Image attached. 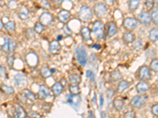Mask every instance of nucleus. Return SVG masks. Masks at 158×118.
I'll return each instance as SVG.
<instances>
[{
	"mask_svg": "<svg viewBox=\"0 0 158 118\" xmlns=\"http://www.w3.org/2000/svg\"><path fill=\"white\" fill-rule=\"evenodd\" d=\"M63 88L64 87L61 82H56L51 87V91L55 96H59L63 91Z\"/></svg>",
	"mask_w": 158,
	"mask_h": 118,
	"instance_id": "a211bd4d",
	"label": "nucleus"
},
{
	"mask_svg": "<svg viewBox=\"0 0 158 118\" xmlns=\"http://www.w3.org/2000/svg\"><path fill=\"white\" fill-rule=\"evenodd\" d=\"M69 83L72 85H79L81 83V77L77 74H70L69 76Z\"/></svg>",
	"mask_w": 158,
	"mask_h": 118,
	"instance_id": "5701e85b",
	"label": "nucleus"
},
{
	"mask_svg": "<svg viewBox=\"0 0 158 118\" xmlns=\"http://www.w3.org/2000/svg\"><path fill=\"white\" fill-rule=\"evenodd\" d=\"M66 101L70 105L77 107L80 104V102H81V97L79 94H72L70 93V94L67 96V100Z\"/></svg>",
	"mask_w": 158,
	"mask_h": 118,
	"instance_id": "4468645a",
	"label": "nucleus"
},
{
	"mask_svg": "<svg viewBox=\"0 0 158 118\" xmlns=\"http://www.w3.org/2000/svg\"><path fill=\"white\" fill-rule=\"evenodd\" d=\"M145 7L148 10L153 9L154 7V0H146L145 1Z\"/></svg>",
	"mask_w": 158,
	"mask_h": 118,
	"instance_id": "a19ab883",
	"label": "nucleus"
},
{
	"mask_svg": "<svg viewBox=\"0 0 158 118\" xmlns=\"http://www.w3.org/2000/svg\"><path fill=\"white\" fill-rule=\"evenodd\" d=\"M89 117H94V114H93V112L89 111Z\"/></svg>",
	"mask_w": 158,
	"mask_h": 118,
	"instance_id": "864d4df0",
	"label": "nucleus"
},
{
	"mask_svg": "<svg viewBox=\"0 0 158 118\" xmlns=\"http://www.w3.org/2000/svg\"><path fill=\"white\" fill-rule=\"evenodd\" d=\"M101 117H106V114L104 111L101 112Z\"/></svg>",
	"mask_w": 158,
	"mask_h": 118,
	"instance_id": "603ef678",
	"label": "nucleus"
},
{
	"mask_svg": "<svg viewBox=\"0 0 158 118\" xmlns=\"http://www.w3.org/2000/svg\"><path fill=\"white\" fill-rule=\"evenodd\" d=\"M38 57L35 53H29L25 56V61L27 65L31 68H36L38 65Z\"/></svg>",
	"mask_w": 158,
	"mask_h": 118,
	"instance_id": "0eeeda50",
	"label": "nucleus"
},
{
	"mask_svg": "<svg viewBox=\"0 0 158 118\" xmlns=\"http://www.w3.org/2000/svg\"><path fill=\"white\" fill-rule=\"evenodd\" d=\"M49 52L51 55H57L59 54V51L61 50V45L59 43L58 40H52L49 44Z\"/></svg>",
	"mask_w": 158,
	"mask_h": 118,
	"instance_id": "ddd939ff",
	"label": "nucleus"
},
{
	"mask_svg": "<svg viewBox=\"0 0 158 118\" xmlns=\"http://www.w3.org/2000/svg\"><path fill=\"white\" fill-rule=\"evenodd\" d=\"M151 112L154 116H158V103L156 104V105H154L152 106Z\"/></svg>",
	"mask_w": 158,
	"mask_h": 118,
	"instance_id": "a18cd8bd",
	"label": "nucleus"
},
{
	"mask_svg": "<svg viewBox=\"0 0 158 118\" xmlns=\"http://www.w3.org/2000/svg\"><path fill=\"white\" fill-rule=\"evenodd\" d=\"M92 12L93 11L90 9V7H87V6H82L80 8V10L78 12L79 18L83 21H89L92 19Z\"/></svg>",
	"mask_w": 158,
	"mask_h": 118,
	"instance_id": "20e7f679",
	"label": "nucleus"
},
{
	"mask_svg": "<svg viewBox=\"0 0 158 118\" xmlns=\"http://www.w3.org/2000/svg\"><path fill=\"white\" fill-rule=\"evenodd\" d=\"M150 16H151L152 21L154 22L155 24H158V9H156L152 11V13H150Z\"/></svg>",
	"mask_w": 158,
	"mask_h": 118,
	"instance_id": "f704fd0d",
	"label": "nucleus"
},
{
	"mask_svg": "<svg viewBox=\"0 0 158 118\" xmlns=\"http://www.w3.org/2000/svg\"><path fill=\"white\" fill-rule=\"evenodd\" d=\"M110 79L112 82H118L120 80H122V74L119 72V70L116 69L112 72L111 76H110Z\"/></svg>",
	"mask_w": 158,
	"mask_h": 118,
	"instance_id": "b1692460",
	"label": "nucleus"
},
{
	"mask_svg": "<svg viewBox=\"0 0 158 118\" xmlns=\"http://www.w3.org/2000/svg\"><path fill=\"white\" fill-rule=\"evenodd\" d=\"M39 21L41 23L44 27H48L51 25V24L53 21V17L48 12H44L41 13V15L40 16Z\"/></svg>",
	"mask_w": 158,
	"mask_h": 118,
	"instance_id": "6e6552de",
	"label": "nucleus"
},
{
	"mask_svg": "<svg viewBox=\"0 0 158 118\" xmlns=\"http://www.w3.org/2000/svg\"><path fill=\"white\" fill-rule=\"evenodd\" d=\"M104 2H105L107 5H109V6H112L114 4L115 0H104Z\"/></svg>",
	"mask_w": 158,
	"mask_h": 118,
	"instance_id": "3c124183",
	"label": "nucleus"
},
{
	"mask_svg": "<svg viewBox=\"0 0 158 118\" xmlns=\"http://www.w3.org/2000/svg\"><path fill=\"white\" fill-rule=\"evenodd\" d=\"M138 77L141 80H149L151 78V73H150V68L146 66H142L139 67L138 72Z\"/></svg>",
	"mask_w": 158,
	"mask_h": 118,
	"instance_id": "423d86ee",
	"label": "nucleus"
},
{
	"mask_svg": "<svg viewBox=\"0 0 158 118\" xmlns=\"http://www.w3.org/2000/svg\"><path fill=\"white\" fill-rule=\"evenodd\" d=\"M86 77H87V78H91V79H92V77L93 80H94V75H93V72H92L91 70H87V71H86Z\"/></svg>",
	"mask_w": 158,
	"mask_h": 118,
	"instance_id": "de8ad7c7",
	"label": "nucleus"
},
{
	"mask_svg": "<svg viewBox=\"0 0 158 118\" xmlns=\"http://www.w3.org/2000/svg\"><path fill=\"white\" fill-rule=\"evenodd\" d=\"M0 25H1V29H2V28H3V23H2V20H0Z\"/></svg>",
	"mask_w": 158,
	"mask_h": 118,
	"instance_id": "6e6d98bb",
	"label": "nucleus"
},
{
	"mask_svg": "<svg viewBox=\"0 0 158 118\" xmlns=\"http://www.w3.org/2000/svg\"><path fill=\"white\" fill-rule=\"evenodd\" d=\"M99 103H100V107L102 108L104 105V96L103 94H100V98H99Z\"/></svg>",
	"mask_w": 158,
	"mask_h": 118,
	"instance_id": "09e8293b",
	"label": "nucleus"
},
{
	"mask_svg": "<svg viewBox=\"0 0 158 118\" xmlns=\"http://www.w3.org/2000/svg\"><path fill=\"white\" fill-rule=\"evenodd\" d=\"M138 25V20L133 18H127L123 20V26L127 30H133Z\"/></svg>",
	"mask_w": 158,
	"mask_h": 118,
	"instance_id": "1a4fd4ad",
	"label": "nucleus"
},
{
	"mask_svg": "<svg viewBox=\"0 0 158 118\" xmlns=\"http://www.w3.org/2000/svg\"><path fill=\"white\" fill-rule=\"evenodd\" d=\"M2 50L6 53H9L10 50H9V39L7 38L5 39V43L2 46Z\"/></svg>",
	"mask_w": 158,
	"mask_h": 118,
	"instance_id": "e433bc0d",
	"label": "nucleus"
},
{
	"mask_svg": "<svg viewBox=\"0 0 158 118\" xmlns=\"http://www.w3.org/2000/svg\"><path fill=\"white\" fill-rule=\"evenodd\" d=\"M5 29H7L8 32H12L13 31L15 30V23L12 21H10L7 22L6 24H4Z\"/></svg>",
	"mask_w": 158,
	"mask_h": 118,
	"instance_id": "7c9ffc66",
	"label": "nucleus"
},
{
	"mask_svg": "<svg viewBox=\"0 0 158 118\" xmlns=\"http://www.w3.org/2000/svg\"><path fill=\"white\" fill-rule=\"evenodd\" d=\"M58 19L60 21L63 23H66L70 19V17H71V13L69 10H62L59 12L58 13Z\"/></svg>",
	"mask_w": 158,
	"mask_h": 118,
	"instance_id": "dca6fc26",
	"label": "nucleus"
},
{
	"mask_svg": "<svg viewBox=\"0 0 158 118\" xmlns=\"http://www.w3.org/2000/svg\"><path fill=\"white\" fill-rule=\"evenodd\" d=\"M123 42L125 43L126 44H133L134 42V39H135V37H134V35L131 32H126L123 34Z\"/></svg>",
	"mask_w": 158,
	"mask_h": 118,
	"instance_id": "412c9836",
	"label": "nucleus"
},
{
	"mask_svg": "<svg viewBox=\"0 0 158 118\" xmlns=\"http://www.w3.org/2000/svg\"><path fill=\"white\" fill-rule=\"evenodd\" d=\"M140 0H129L128 2V7L130 12H134L139 7Z\"/></svg>",
	"mask_w": 158,
	"mask_h": 118,
	"instance_id": "393cba45",
	"label": "nucleus"
},
{
	"mask_svg": "<svg viewBox=\"0 0 158 118\" xmlns=\"http://www.w3.org/2000/svg\"><path fill=\"white\" fill-rule=\"evenodd\" d=\"M1 90L2 91H3V93L7 95H12L14 94V89L13 87H10V86H7L5 84H2L1 86Z\"/></svg>",
	"mask_w": 158,
	"mask_h": 118,
	"instance_id": "cd10ccee",
	"label": "nucleus"
},
{
	"mask_svg": "<svg viewBox=\"0 0 158 118\" xmlns=\"http://www.w3.org/2000/svg\"><path fill=\"white\" fill-rule=\"evenodd\" d=\"M14 108H15V111H14V117H26V112L25 111L24 108L22 107V106H21L19 104H15L14 105Z\"/></svg>",
	"mask_w": 158,
	"mask_h": 118,
	"instance_id": "aec40b11",
	"label": "nucleus"
},
{
	"mask_svg": "<svg viewBox=\"0 0 158 118\" xmlns=\"http://www.w3.org/2000/svg\"><path fill=\"white\" fill-rule=\"evenodd\" d=\"M40 5H41L42 7H44L45 9H50L51 8L50 3L48 2V0H42L40 2Z\"/></svg>",
	"mask_w": 158,
	"mask_h": 118,
	"instance_id": "c03bdc74",
	"label": "nucleus"
},
{
	"mask_svg": "<svg viewBox=\"0 0 158 118\" xmlns=\"http://www.w3.org/2000/svg\"><path fill=\"white\" fill-rule=\"evenodd\" d=\"M136 116V114H135V112L131 110V111H127V113L123 114V117L125 118H134Z\"/></svg>",
	"mask_w": 158,
	"mask_h": 118,
	"instance_id": "ea45409f",
	"label": "nucleus"
},
{
	"mask_svg": "<svg viewBox=\"0 0 158 118\" xmlns=\"http://www.w3.org/2000/svg\"><path fill=\"white\" fill-rule=\"evenodd\" d=\"M23 91H24L25 96V98H26L28 100H30L32 101V102H35L37 98H36V95L33 94V92L28 89H24Z\"/></svg>",
	"mask_w": 158,
	"mask_h": 118,
	"instance_id": "c756f323",
	"label": "nucleus"
},
{
	"mask_svg": "<svg viewBox=\"0 0 158 118\" xmlns=\"http://www.w3.org/2000/svg\"><path fill=\"white\" fill-rule=\"evenodd\" d=\"M34 33H35L34 29H27L26 35L27 37H28V39H33V38H34Z\"/></svg>",
	"mask_w": 158,
	"mask_h": 118,
	"instance_id": "79ce46f5",
	"label": "nucleus"
},
{
	"mask_svg": "<svg viewBox=\"0 0 158 118\" xmlns=\"http://www.w3.org/2000/svg\"><path fill=\"white\" fill-rule=\"evenodd\" d=\"M124 105H125V103L123 102V100H121V99H115L113 101V105H114L115 109L118 110V111H121L122 109L124 108Z\"/></svg>",
	"mask_w": 158,
	"mask_h": 118,
	"instance_id": "bb28decb",
	"label": "nucleus"
},
{
	"mask_svg": "<svg viewBox=\"0 0 158 118\" xmlns=\"http://www.w3.org/2000/svg\"><path fill=\"white\" fill-rule=\"evenodd\" d=\"M148 100V96L145 94L143 95H135L130 100V105L135 109H140L142 106L145 105Z\"/></svg>",
	"mask_w": 158,
	"mask_h": 118,
	"instance_id": "7ed1b4c3",
	"label": "nucleus"
},
{
	"mask_svg": "<svg viewBox=\"0 0 158 118\" xmlns=\"http://www.w3.org/2000/svg\"><path fill=\"white\" fill-rule=\"evenodd\" d=\"M17 48V44L13 39H9V50L10 52H13Z\"/></svg>",
	"mask_w": 158,
	"mask_h": 118,
	"instance_id": "c9c22d12",
	"label": "nucleus"
},
{
	"mask_svg": "<svg viewBox=\"0 0 158 118\" xmlns=\"http://www.w3.org/2000/svg\"><path fill=\"white\" fill-rule=\"evenodd\" d=\"M33 29H34L36 33H37V34H41L44 30V26L39 21L37 22V23H36Z\"/></svg>",
	"mask_w": 158,
	"mask_h": 118,
	"instance_id": "2f4dec72",
	"label": "nucleus"
},
{
	"mask_svg": "<svg viewBox=\"0 0 158 118\" xmlns=\"http://www.w3.org/2000/svg\"><path fill=\"white\" fill-rule=\"evenodd\" d=\"M62 39H63V36H62V35H59V36H58V38H57V40L58 41H59V40H61Z\"/></svg>",
	"mask_w": 158,
	"mask_h": 118,
	"instance_id": "4d7b16f0",
	"label": "nucleus"
},
{
	"mask_svg": "<svg viewBox=\"0 0 158 118\" xmlns=\"http://www.w3.org/2000/svg\"><path fill=\"white\" fill-rule=\"evenodd\" d=\"M154 6H156L158 8V0H154Z\"/></svg>",
	"mask_w": 158,
	"mask_h": 118,
	"instance_id": "5fc2aeb1",
	"label": "nucleus"
},
{
	"mask_svg": "<svg viewBox=\"0 0 158 118\" xmlns=\"http://www.w3.org/2000/svg\"><path fill=\"white\" fill-rule=\"evenodd\" d=\"M92 11L96 17L101 18H104L108 13V8L105 4H104L102 2H98L94 5V7L92 8Z\"/></svg>",
	"mask_w": 158,
	"mask_h": 118,
	"instance_id": "39448f33",
	"label": "nucleus"
},
{
	"mask_svg": "<svg viewBox=\"0 0 158 118\" xmlns=\"http://www.w3.org/2000/svg\"><path fill=\"white\" fill-rule=\"evenodd\" d=\"M75 55H76L78 62L81 66H86L88 62V57H87V52L86 49L82 45L78 46L75 50Z\"/></svg>",
	"mask_w": 158,
	"mask_h": 118,
	"instance_id": "f257e3e1",
	"label": "nucleus"
},
{
	"mask_svg": "<svg viewBox=\"0 0 158 118\" xmlns=\"http://www.w3.org/2000/svg\"><path fill=\"white\" fill-rule=\"evenodd\" d=\"M38 98L40 100H44L46 99L50 95V89L48 86L42 84L39 87V90H38Z\"/></svg>",
	"mask_w": 158,
	"mask_h": 118,
	"instance_id": "9d476101",
	"label": "nucleus"
},
{
	"mask_svg": "<svg viewBox=\"0 0 158 118\" xmlns=\"http://www.w3.org/2000/svg\"><path fill=\"white\" fill-rule=\"evenodd\" d=\"M138 21L140 22L141 24H145V25H148L151 23L152 19L151 16L148 12L146 11H142L139 14H138Z\"/></svg>",
	"mask_w": 158,
	"mask_h": 118,
	"instance_id": "9b49d317",
	"label": "nucleus"
},
{
	"mask_svg": "<svg viewBox=\"0 0 158 118\" xmlns=\"http://www.w3.org/2000/svg\"><path fill=\"white\" fill-rule=\"evenodd\" d=\"M92 32L97 39H103L104 35V25L101 21H96L92 24Z\"/></svg>",
	"mask_w": 158,
	"mask_h": 118,
	"instance_id": "f03ea898",
	"label": "nucleus"
},
{
	"mask_svg": "<svg viewBox=\"0 0 158 118\" xmlns=\"http://www.w3.org/2000/svg\"><path fill=\"white\" fill-rule=\"evenodd\" d=\"M7 63L10 68H13V64H14V58L13 55H9L7 58Z\"/></svg>",
	"mask_w": 158,
	"mask_h": 118,
	"instance_id": "4c0bfd02",
	"label": "nucleus"
},
{
	"mask_svg": "<svg viewBox=\"0 0 158 118\" xmlns=\"http://www.w3.org/2000/svg\"><path fill=\"white\" fill-rule=\"evenodd\" d=\"M118 32L116 24L114 21L108 22L107 24V35L108 37H113Z\"/></svg>",
	"mask_w": 158,
	"mask_h": 118,
	"instance_id": "2eb2a0df",
	"label": "nucleus"
},
{
	"mask_svg": "<svg viewBox=\"0 0 158 118\" xmlns=\"http://www.w3.org/2000/svg\"><path fill=\"white\" fill-rule=\"evenodd\" d=\"M115 94V91L112 88H109L107 90V97L108 98H112Z\"/></svg>",
	"mask_w": 158,
	"mask_h": 118,
	"instance_id": "49530a36",
	"label": "nucleus"
},
{
	"mask_svg": "<svg viewBox=\"0 0 158 118\" xmlns=\"http://www.w3.org/2000/svg\"><path fill=\"white\" fill-rule=\"evenodd\" d=\"M13 80L15 81L18 88H22L23 86H26L27 84V77L25 75L22 73H18L13 77Z\"/></svg>",
	"mask_w": 158,
	"mask_h": 118,
	"instance_id": "f8f14e48",
	"label": "nucleus"
},
{
	"mask_svg": "<svg viewBox=\"0 0 158 118\" xmlns=\"http://www.w3.org/2000/svg\"><path fill=\"white\" fill-rule=\"evenodd\" d=\"M91 47H92V48H93V49H95V50H100L101 49V46L98 44H92V45H91Z\"/></svg>",
	"mask_w": 158,
	"mask_h": 118,
	"instance_id": "8fccbe9b",
	"label": "nucleus"
},
{
	"mask_svg": "<svg viewBox=\"0 0 158 118\" xmlns=\"http://www.w3.org/2000/svg\"><path fill=\"white\" fill-rule=\"evenodd\" d=\"M81 35L83 38L84 40L86 41H89L91 40V31L87 27H82L81 29Z\"/></svg>",
	"mask_w": 158,
	"mask_h": 118,
	"instance_id": "4be33fe9",
	"label": "nucleus"
},
{
	"mask_svg": "<svg viewBox=\"0 0 158 118\" xmlns=\"http://www.w3.org/2000/svg\"><path fill=\"white\" fill-rule=\"evenodd\" d=\"M149 41L156 42L158 40V29H153L149 32Z\"/></svg>",
	"mask_w": 158,
	"mask_h": 118,
	"instance_id": "a878e982",
	"label": "nucleus"
},
{
	"mask_svg": "<svg viewBox=\"0 0 158 118\" xmlns=\"http://www.w3.org/2000/svg\"><path fill=\"white\" fill-rule=\"evenodd\" d=\"M40 73H41V76L44 78H48L52 75L51 70L48 66H43L40 69Z\"/></svg>",
	"mask_w": 158,
	"mask_h": 118,
	"instance_id": "c85d7f7f",
	"label": "nucleus"
},
{
	"mask_svg": "<svg viewBox=\"0 0 158 118\" xmlns=\"http://www.w3.org/2000/svg\"><path fill=\"white\" fill-rule=\"evenodd\" d=\"M69 91L70 93L72 94H80V88L78 85H72L70 84L69 85Z\"/></svg>",
	"mask_w": 158,
	"mask_h": 118,
	"instance_id": "473e14b6",
	"label": "nucleus"
},
{
	"mask_svg": "<svg viewBox=\"0 0 158 118\" xmlns=\"http://www.w3.org/2000/svg\"><path fill=\"white\" fill-rule=\"evenodd\" d=\"M149 68H150L151 70H153L154 72H158V58L154 59V60L151 61L150 66H149Z\"/></svg>",
	"mask_w": 158,
	"mask_h": 118,
	"instance_id": "72a5a7b5",
	"label": "nucleus"
},
{
	"mask_svg": "<svg viewBox=\"0 0 158 118\" xmlns=\"http://www.w3.org/2000/svg\"><path fill=\"white\" fill-rule=\"evenodd\" d=\"M0 76H1V79H5L7 77V70L3 66H0Z\"/></svg>",
	"mask_w": 158,
	"mask_h": 118,
	"instance_id": "37998d69",
	"label": "nucleus"
},
{
	"mask_svg": "<svg viewBox=\"0 0 158 118\" xmlns=\"http://www.w3.org/2000/svg\"><path fill=\"white\" fill-rule=\"evenodd\" d=\"M136 91H138V93L140 94H144L146 91H148L149 89V84L145 82V80H142L140 82H138L135 86Z\"/></svg>",
	"mask_w": 158,
	"mask_h": 118,
	"instance_id": "f3484780",
	"label": "nucleus"
},
{
	"mask_svg": "<svg viewBox=\"0 0 158 118\" xmlns=\"http://www.w3.org/2000/svg\"><path fill=\"white\" fill-rule=\"evenodd\" d=\"M130 85H131V83H130L128 81L123 80H120L117 86V93H119V94L123 93L126 90L128 89L130 87Z\"/></svg>",
	"mask_w": 158,
	"mask_h": 118,
	"instance_id": "6ab92c4d",
	"label": "nucleus"
},
{
	"mask_svg": "<svg viewBox=\"0 0 158 118\" xmlns=\"http://www.w3.org/2000/svg\"><path fill=\"white\" fill-rule=\"evenodd\" d=\"M18 18L22 21H26V20L29 19V14L25 11H22L18 13Z\"/></svg>",
	"mask_w": 158,
	"mask_h": 118,
	"instance_id": "58836bf2",
	"label": "nucleus"
}]
</instances>
